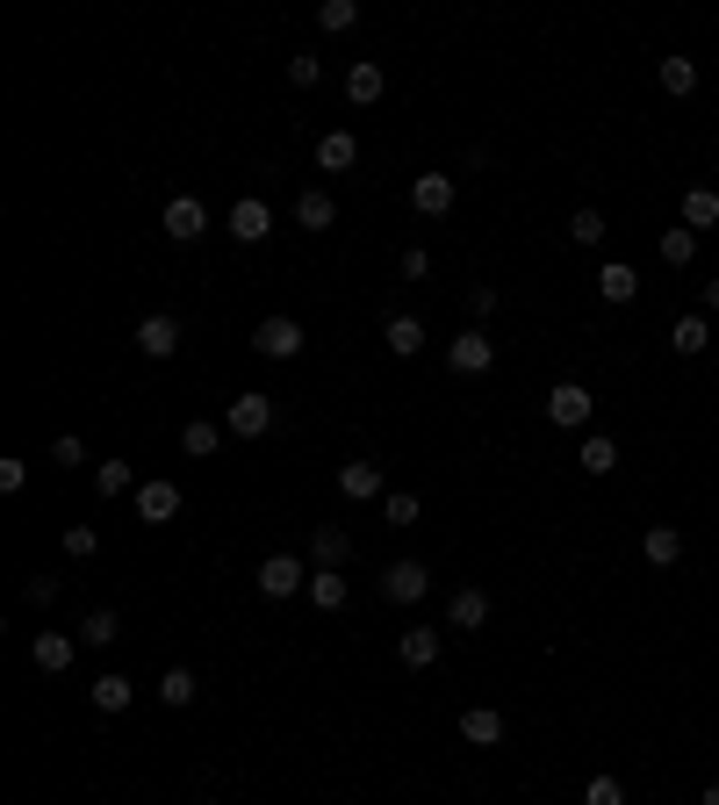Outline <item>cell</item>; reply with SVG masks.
I'll return each instance as SVG.
<instances>
[{
  "instance_id": "8",
  "label": "cell",
  "mask_w": 719,
  "mask_h": 805,
  "mask_svg": "<svg viewBox=\"0 0 719 805\" xmlns=\"http://www.w3.org/2000/svg\"><path fill=\"white\" fill-rule=\"evenodd\" d=\"M137 519L144 525H173L180 519V482H166V475L137 482Z\"/></svg>"
},
{
  "instance_id": "30",
  "label": "cell",
  "mask_w": 719,
  "mask_h": 805,
  "mask_svg": "<svg viewBox=\"0 0 719 805\" xmlns=\"http://www.w3.org/2000/svg\"><path fill=\"white\" fill-rule=\"evenodd\" d=\"M655 80H662V94H698V66L691 58H662V66H655Z\"/></svg>"
},
{
  "instance_id": "36",
  "label": "cell",
  "mask_w": 719,
  "mask_h": 805,
  "mask_svg": "<svg viewBox=\"0 0 719 805\" xmlns=\"http://www.w3.org/2000/svg\"><path fill=\"white\" fill-rule=\"evenodd\" d=\"M288 80H296V87H317V80H324V58H317V51H288Z\"/></svg>"
},
{
  "instance_id": "15",
  "label": "cell",
  "mask_w": 719,
  "mask_h": 805,
  "mask_svg": "<svg viewBox=\"0 0 719 805\" xmlns=\"http://www.w3.org/2000/svg\"><path fill=\"white\" fill-rule=\"evenodd\" d=\"M381 94H389V72H381L375 58H360V66L346 72V101H353V109H375Z\"/></svg>"
},
{
  "instance_id": "23",
  "label": "cell",
  "mask_w": 719,
  "mask_h": 805,
  "mask_svg": "<svg viewBox=\"0 0 719 805\" xmlns=\"http://www.w3.org/2000/svg\"><path fill=\"white\" fill-rule=\"evenodd\" d=\"M346 597H353V590H346L339 568H310V604L317 612H346Z\"/></svg>"
},
{
  "instance_id": "26",
  "label": "cell",
  "mask_w": 719,
  "mask_h": 805,
  "mask_svg": "<svg viewBox=\"0 0 719 805\" xmlns=\"http://www.w3.org/2000/svg\"><path fill=\"white\" fill-rule=\"evenodd\" d=\"M706 339H712V331H706V310H691V316H677V324H669V345H677L683 360L706 353Z\"/></svg>"
},
{
  "instance_id": "45",
  "label": "cell",
  "mask_w": 719,
  "mask_h": 805,
  "mask_svg": "<svg viewBox=\"0 0 719 805\" xmlns=\"http://www.w3.org/2000/svg\"><path fill=\"white\" fill-rule=\"evenodd\" d=\"M22 482H29V467H22V461H0V496H14Z\"/></svg>"
},
{
  "instance_id": "13",
  "label": "cell",
  "mask_w": 719,
  "mask_h": 805,
  "mask_svg": "<svg viewBox=\"0 0 719 805\" xmlns=\"http://www.w3.org/2000/svg\"><path fill=\"white\" fill-rule=\"evenodd\" d=\"M72 655H80V633H37V641H29V662H37L43 676H66Z\"/></svg>"
},
{
  "instance_id": "5",
  "label": "cell",
  "mask_w": 719,
  "mask_h": 805,
  "mask_svg": "<svg viewBox=\"0 0 719 805\" xmlns=\"http://www.w3.org/2000/svg\"><path fill=\"white\" fill-rule=\"evenodd\" d=\"M252 353H259V360H296V353H302V324H296V316H259Z\"/></svg>"
},
{
  "instance_id": "24",
  "label": "cell",
  "mask_w": 719,
  "mask_h": 805,
  "mask_svg": "<svg viewBox=\"0 0 719 805\" xmlns=\"http://www.w3.org/2000/svg\"><path fill=\"white\" fill-rule=\"evenodd\" d=\"M640 554H648L655 568H677V561H683V533H677V525H648V540H640Z\"/></svg>"
},
{
  "instance_id": "47",
  "label": "cell",
  "mask_w": 719,
  "mask_h": 805,
  "mask_svg": "<svg viewBox=\"0 0 719 805\" xmlns=\"http://www.w3.org/2000/svg\"><path fill=\"white\" fill-rule=\"evenodd\" d=\"M698 805H719V784H706V798H698Z\"/></svg>"
},
{
  "instance_id": "42",
  "label": "cell",
  "mask_w": 719,
  "mask_h": 805,
  "mask_svg": "<svg viewBox=\"0 0 719 805\" xmlns=\"http://www.w3.org/2000/svg\"><path fill=\"white\" fill-rule=\"evenodd\" d=\"M583 805H626V792H619V777H590V792H583Z\"/></svg>"
},
{
  "instance_id": "9",
  "label": "cell",
  "mask_w": 719,
  "mask_h": 805,
  "mask_svg": "<svg viewBox=\"0 0 719 805\" xmlns=\"http://www.w3.org/2000/svg\"><path fill=\"white\" fill-rule=\"evenodd\" d=\"M159 231L173 238V245H194V238L209 231V209L194 202V194H173V202H166V217H159Z\"/></svg>"
},
{
  "instance_id": "33",
  "label": "cell",
  "mask_w": 719,
  "mask_h": 805,
  "mask_svg": "<svg viewBox=\"0 0 719 805\" xmlns=\"http://www.w3.org/2000/svg\"><path fill=\"white\" fill-rule=\"evenodd\" d=\"M94 490L101 496H137V467L130 461H101L94 467Z\"/></svg>"
},
{
  "instance_id": "17",
  "label": "cell",
  "mask_w": 719,
  "mask_h": 805,
  "mask_svg": "<svg viewBox=\"0 0 719 805\" xmlns=\"http://www.w3.org/2000/svg\"><path fill=\"white\" fill-rule=\"evenodd\" d=\"M461 741H468V748H497V741H503V712L497 705H468L461 712Z\"/></svg>"
},
{
  "instance_id": "4",
  "label": "cell",
  "mask_w": 719,
  "mask_h": 805,
  "mask_svg": "<svg viewBox=\"0 0 719 805\" xmlns=\"http://www.w3.org/2000/svg\"><path fill=\"white\" fill-rule=\"evenodd\" d=\"M447 368H453V374H489V368H497V339H489L482 324H468L461 339L447 345Z\"/></svg>"
},
{
  "instance_id": "38",
  "label": "cell",
  "mask_w": 719,
  "mask_h": 805,
  "mask_svg": "<svg viewBox=\"0 0 719 805\" xmlns=\"http://www.w3.org/2000/svg\"><path fill=\"white\" fill-rule=\"evenodd\" d=\"M80 461H87V439L80 432H58L51 439V467H80Z\"/></svg>"
},
{
  "instance_id": "6",
  "label": "cell",
  "mask_w": 719,
  "mask_h": 805,
  "mask_svg": "<svg viewBox=\"0 0 719 805\" xmlns=\"http://www.w3.org/2000/svg\"><path fill=\"white\" fill-rule=\"evenodd\" d=\"M425 590H432V568H425V561H389V568H381V597L389 604H418Z\"/></svg>"
},
{
  "instance_id": "10",
  "label": "cell",
  "mask_w": 719,
  "mask_h": 805,
  "mask_svg": "<svg viewBox=\"0 0 719 805\" xmlns=\"http://www.w3.org/2000/svg\"><path fill=\"white\" fill-rule=\"evenodd\" d=\"M223 231H231L238 245H259V238L273 231V209L259 202V194H238V202H231V217H223Z\"/></svg>"
},
{
  "instance_id": "41",
  "label": "cell",
  "mask_w": 719,
  "mask_h": 805,
  "mask_svg": "<svg viewBox=\"0 0 719 805\" xmlns=\"http://www.w3.org/2000/svg\"><path fill=\"white\" fill-rule=\"evenodd\" d=\"M22 597H29V604H43V612H51V604H58V575H29V583H22Z\"/></svg>"
},
{
  "instance_id": "2",
  "label": "cell",
  "mask_w": 719,
  "mask_h": 805,
  "mask_svg": "<svg viewBox=\"0 0 719 805\" xmlns=\"http://www.w3.org/2000/svg\"><path fill=\"white\" fill-rule=\"evenodd\" d=\"M590 410H598V396H590L583 382H555L547 389V424H555V432H583Z\"/></svg>"
},
{
  "instance_id": "29",
  "label": "cell",
  "mask_w": 719,
  "mask_h": 805,
  "mask_svg": "<svg viewBox=\"0 0 719 805\" xmlns=\"http://www.w3.org/2000/svg\"><path fill=\"white\" fill-rule=\"evenodd\" d=\"M719 223V188H691L683 194V231H712Z\"/></svg>"
},
{
  "instance_id": "21",
  "label": "cell",
  "mask_w": 719,
  "mask_h": 805,
  "mask_svg": "<svg viewBox=\"0 0 719 805\" xmlns=\"http://www.w3.org/2000/svg\"><path fill=\"white\" fill-rule=\"evenodd\" d=\"M598 295H605V302H619V310H626V302L640 295V273L626 266V260H605V266H598Z\"/></svg>"
},
{
  "instance_id": "25",
  "label": "cell",
  "mask_w": 719,
  "mask_h": 805,
  "mask_svg": "<svg viewBox=\"0 0 719 805\" xmlns=\"http://www.w3.org/2000/svg\"><path fill=\"white\" fill-rule=\"evenodd\" d=\"M122 641V618L109 612V604H94V612L80 618V647H116Z\"/></svg>"
},
{
  "instance_id": "18",
  "label": "cell",
  "mask_w": 719,
  "mask_h": 805,
  "mask_svg": "<svg viewBox=\"0 0 719 805\" xmlns=\"http://www.w3.org/2000/svg\"><path fill=\"white\" fill-rule=\"evenodd\" d=\"M381 339H389V353H396V360H418V353H425V324H418L410 310H396L389 324H381Z\"/></svg>"
},
{
  "instance_id": "39",
  "label": "cell",
  "mask_w": 719,
  "mask_h": 805,
  "mask_svg": "<svg viewBox=\"0 0 719 805\" xmlns=\"http://www.w3.org/2000/svg\"><path fill=\"white\" fill-rule=\"evenodd\" d=\"M66 554L72 561H94L101 554V533H94V525H72V533H66Z\"/></svg>"
},
{
  "instance_id": "27",
  "label": "cell",
  "mask_w": 719,
  "mask_h": 805,
  "mask_svg": "<svg viewBox=\"0 0 719 805\" xmlns=\"http://www.w3.org/2000/svg\"><path fill=\"white\" fill-rule=\"evenodd\" d=\"M87 697H94V712H130V697H137V683L130 676H94V691H87Z\"/></svg>"
},
{
  "instance_id": "22",
  "label": "cell",
  "mask_w": 719,
  "mask_h": 805,
  "mask_svg": "<svg viewBox=\"0 0 719 805\" xmlns=\"http://www.w3.org/2000/svg\"><path fill=\"white\" fill-rule=\"evenodd\" d=\"M339 496H353V504L381 496V467H375V461H346V467H339Z\"/></svg>"
},
{
  "instance_id": "3",
  "label": "cell",
  "mask_w": 719,
  "mask_h": 805,
  "mask_svg": "<svg viewBox=\"0 0 719 805\" xmlns=\"http://www.w3.org/2000/svg\"><path fill=\"white\" fill-rule=\"evenodd\" d=\"M296 590H310V561L302 554H267L259 561V597H296Z\"/></svg>"
},
{
  "instance_id": "16",
  "label": "cell",
  "mask_w": 719,
  "mask_h": 805,
  "mask_svg": "<svg viewBox=\"0 0 719 805\" xmlns=\"http://www.w3.org/2000/svg\"><path fill=\"white\" fill-rule=\"evenodd\" d=\"M482 618H489V590H453V604H447V626L453 633H482Z\"/></svg>"
},
{
  "instance_id": "34",
  "label": "cell",
  "mask_w": 719,
  "mask_h": 805,
  "mask_svg": "<svg viewBox=\"0 0 719 805\" xmlns=\"http://www.w3.org/2000/svg\"><path fill=\"white\" fill-rule=\"evenodd\" d=\"M353 22H360V8H353V0H324V8H317V29H324V37H346Z\"/></svg>"
},
{
  "instance_id": "14",
  "label": "cell",
  "mask_w": 719,
  "mask_h": 805,
  "mask_svg": "<svg viewBox=\"0 0 719 805\" xmlns=\"http://www.w3.org/2000/svg\"><path fill=\"white\" fill-rule=\"evenodd\" d=\"M317 165H324V173H353L360 165V137L353 130H324L317 137Z\"/></svg>"
},
{
  "instance_id": "46",
  "label": "cell",
  "mask_w": 719,
  "mask_h": 805,
  "mask_svg": "<svg viewBox=\"0 0 719 805\" xmlns=\"http://www.w3.org/2000/svg\"><path fill=\"white\" fill-rule=\"evenodd\" d=\"M698 310H706V316H719V281H706V295H698Z\"/></svg>"
},
{
  "instance_id": "7",
  "label": "cell",
  "mask_w": 719,
  "mask_h": 805,
  "mask_svg": "<svg viewBox=\"0 0 719 805\" xmlns=\"http://www.w3.org/2000/svg\"><path fill=\"white\" fill-rule=\"evenodd\" d=\"M137 353L144 360H173L180 353V316H166V310L137 316Z\"/></svg>"
},
{
  "instance_id": "40",
  "label": "cell",
  "mask_w": 719,
  "mask_h": 805,
  "mask_svg": "<svg viewBox=\"0 0 719 805\" xmlns=\"http://www.w3.org/2000/svg\"><path fill=\"white\" fill-rule=\"evenodd\" d=\"M418 519H425V504H418L410 490H396V496H389V525H418Z\"/></svg>"
},
{
  "instance_id": "37",
  "label": "cell",
  "mask_w": 719,
  "mask_h": 805,
  "mask_svg": "<svg viewBox=\"0 0 719 805\" xmlns=\"http://www.w3.org/2000/svg\"><path fill=\"white\" fill-rule=\"evenodd\" d=\"M569 238H576V245H605V217H598V209H576V217H569Z\"/></svg>"
},
{
  "instance_id": "11",
  "label": "cell",
  "mask_w": 719,
  "mask_h": 805,
  "mask_svg": "<svg viewBox=\"0 0 719 805\" xmlns=\"http://www.w3.org/2000/svg\"><path fill=\"white\" fill-rule=\"evenodd\" d=\"M453 202H461L453 173H418V180H410V209H418V217H447Z\"/></svg>"
},
{
  "instance_id": "31",
  "label": "cell",
  "mask_w": 719,
  "mask_h": 805,
  "mask_svg": "<svg viewBox=\"0 0 719 805\" xmlns=\"http://www.w3.org/2000/svg\"><path fill=\"white\" fill-rule=\"evenodd\" d=\"M655 252H662V266H691L698 260V231H683V223H677V231L655 238Z\"/></svg>"
},
{
  "instance_id": "32",
  "label": "cell",
  "mask_w": 719,
  "mask_h": 805,
  "mask_svg": "<svg viewBox=\"0 0 719 805\" xmlns=\"http://www.w3.org/2000/svg\"><path fill=\"white\" fill-rule=\"evenodd\" d=\"M194 691H202V683H194V670H166V676H159V705H173V712H188Z\"/></svg>"
},
{
  "instance_id": "28",
  "label": "cell",
  "mask_w": 719,
  "mask_h": 805,
  "mask_svg": "<svg viewBox=\"0 0 719 805\" xmlns=\"http://www.w3.org/2000/svg\"><path fill=\"white\" fill-rule=\"evenodd\" d=\"M576 467H583V475H611V467H619V439L590 432V439H583V453H576Z\"/></svg>"
},
{
  "instance_id": "19",
  "label": "cell",
  "mask_w": 719,
  "mask_h": 805,
  "mask_svg": "<svg viewBox=\"0 0 719 805\" xmlns=\"http://www.w3.org/2000/svg\"><path fill=\"white\" fill-rule=\"evenodd\" d=\"M310 561L317 568H346V561H353V540H346L339 525H310Z\"/></svg>"
},
{
  "instance_id": "35",
  "label": "cell",
  "mask_w": 719,
  "mask_h": 805,
  "mask_svg": "<svg viewBox=\"0 0 719 805\" xmlns=\"http://www.w3.org/2000/svg\"><path fill=\"white\" fill-rule=\"evenodd\" d=\"M217 439H223V432H217V424H209V417H194V424H188V432H180V446H188V453H194V461H209V453H217Z\"/></svg>"
},
{
  "instance_id": "44",
  "label": "cell",
  "mask_w": 719,
  "mask_h": 805,
  "mask_svg": "<svg viewBox=\"0 0 719 805\" xmlns=\"http://www.w3.org/2000/svg\"><path fill=\"white\" fill-rule=\"evenodd\" d=\"M468 316L489 324V316H497V288H468Z\"/></svg>"
},
{
  "instance_id": "43",
  "label": "cell",
  "mask_w": 719,
  "mask_h": 805,
  "mask_svg": "<svg viewBox=\"0 0 719 805\" xmlns=\"http://www.w3.org/2000/svg\"><path fill=\"white\" fill-rule=\"evenodd\" d=\"M396 273H403V281H425V273H432V252H425V245H410L403 260H396Z\"/></svg>"
},
{
  "instance_id": "12",
  "label": "cell",
  "mask_w": 719,
  "mask_h": 805,
  "mask_svg": "<svg viewBox=\"0 0 719 805\" xmlns=\"http://www.w3.org/2000/svg\"><path fill=\"white\" fill-rule=\"evenodd\" d=\"M439 647H447V626H403V641H396V662H403V670H432Z\"/></svg>"
},
{
  "instance_id": "20",
  "label": "cell",
  "mask_w": 719,
  "mask_h": 805,
  "mask_svg": "<svg viewBox=\"0 0 719 805\" xmlns=\"http://www.w3.org/2000/svg\"><path fill=\"white\" fill-rule=\"evenodd\" d=\"M296 223L302 231H331V223H339V202H331L324 188H302L296 194Z\"/></svg>"
},
{
  "instance_id": "1",
  "label": "cell",
  "mask_w": 719,
  "mask_h": 805,
  "mask_svg": "<svg viewBox=\"0 0 719 805\" xmlns=\"http://www.w3.org/2000/svg\"><path fill=\"white\" fill-rule=\"evenodd\" d=\"M223 432H231V439H267L273 432V396H267V389H244V396H231V410H223Z\"/></svg>"
}]
</instances>
